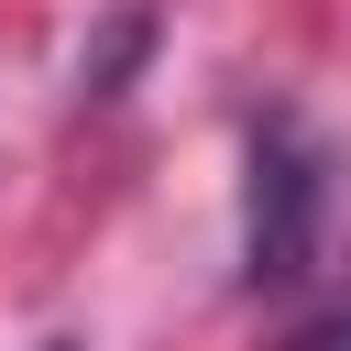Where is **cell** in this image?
<instances>
[{"mask_svg":"<svg viewBox=\"0 0 351 351\" xmlns=\"http://www.w3.org/2000/svg\"><path fill=\"white\" fill-rule=\"evenodd\" d=\"M329 230V154L296 110L252 121V186H241V274L252 285H296L318 263Z\"/></svg>","mask_w":351,"mask_h":351,"instance_id":"1","label":"cell"},{"mask_svg":"<svg viewBox=\"0 0 351 351\" xmlns=\"http://www.w3.org/2000/svg\"><path fill=\"white\" fill-rule=\"evenodd\" d=\"M285 351H351V307H329V318H307Z\"/></svg>","mask_w":351,"mask_h":351,"instance_id":"2","label":"cell"}]
</instances>
